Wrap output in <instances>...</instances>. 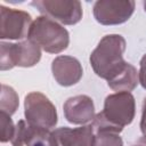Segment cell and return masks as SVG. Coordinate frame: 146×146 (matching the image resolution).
I'll list each match as a JSON object with an SVG mask.
<instances>
[{
  "label": "cell",
  "mask_w": 146,
  "mask_h": 146,
  "mask_svg": "<svg viewBox=\"0 0 146 146\" xmlns=\"http://www.w3.org/2000/svg\"><path fill=\"white\" fill-rule=\"evenodd\" d=\"M125 47V39L120 34L103 36L89 58L96 75L110 81L122 72L128 65V62L123 58Z\"/></svg>",
  "instance_id": "6da1fadb"
},
{
  "label": "cell",
  "mask_w": 146,
  "mask_h": 146,
  "mask_svg": "<svg viewBox=\"0 0 146 146\" xmlns=\"http://www.w3.org/2000/svg\"><path fill=\"white\" fill-rule=\"evenodd\" d=\"M136 114V102L131 92L121 91L105 98L104 108L96 114L91 125L94 130H110L120 133L130 124Z\"/></svg>",
  "instance_id": "7a4b0ae2"
},
{
  "label": "cell",
  "mask_w": 146,
  "mask_h": 146,
  "mask_svg": "<svg viewBox=\"0 0 146 146\" xmlns=\"http://www.w3.org/2000/svg\"><path fill=\"white\" fill-rule=\"evenodd\" d=\"M27 40L34 42L46 52L59 54L68 47L70 34L63 25L41 15L33 21Z\"/></svg>",
  "instance_id": "3957f363"
},
{
  "label": "cell",
  "mask_w": 146,
  "mask_h": 146,
  "mask_svg": "<svg viewBox=\"0 0 146 146\" xmlns=\"http://www.w3.org/2000/svg\"><path fill=\"white\" fill-rule=\"evenodd\" d=\"M0 68L11 70L15 66L32 67L41 59V48L30 40L17 43L1 42L0 44Z\"/></svg>",
  "instance_id": "277c9868"
},
{
  "label": "cell",
  "mask_w": 146,
  "mask_h": 146,
  "mask_svg": "<svg viewBox=\"0 0 146 146\" xmlns=\"http://www.w3.org/2000/svg\"><path fill=\"white\" fill-rule=\"evenodd\" d=\"M24 115L27 123L46 129L56 127L58 115L55 105L43 94L39 91L30 92L24 99Z\"/></svg>",
  "instance_id": "5b68a950"
},
{
  "label": "cell",
  "mask_w": 146,
  "mask_h": 146,
  "mask_svg": "<svg viewBox=\"0 0 146 146\" xmlns=\"http://www.w3.org/2000/svg\"><path fill=\"white\" fill-rule=\"evenodd\" d=\"M35 7L42 16H46L64 25H74L82 18V5L78 0H34Z\"/></svg>",
  "instance_id": "8992f818"
},
{
  "label": "cell",
  "mask_w": 146,
  "mask_h": 146,
  "mask_svg": "<svg viewBox=\"0 0 146 146\" xmlns=\"http://www.w3.org/2000/svg\"><path fill=\"white\" fill-rule=\"evenodd\" d=\"M32 17L24 10L0 6V39L23 40L27 38Z\"/></svg>",
  "instance_id": "52a82bcc"
},
{
  "label": "cell",
  "mask_w": 146,
  "mask_h": 146,
  "mask_svg": "<svg viewBox=\"0 0 146 146\" xmlns=\"http://www.w3.org/2000/svg\"><path fill=\"white\" fill-rule=\"evenodd\" d=\"M133 0H98L94 5V17L102 25L125 23L135 11Z\"/></svg>",
  "instance_id": "ba28073f"
},
{
  "label": "cell",
  "mask_w": 146,
  "mask_h": 146,
  "mask_svg": "<svg viewBox=\"0 0 146 146\" xmlns=\"http://www.w3.org/2000/svg\"><path fill=\"white\" fill-rule=\"evenodd\" d=\"M13 146H58L52 131L46 128L31 125L26 120H19L11 139Z\"/></svg>",
  "instance_id": "9c48e42d"
},
{
  "label": "cell",
  "mask_w": 146,
  "mask_h": 146,
  "mask_svg": "<svg viewBox=\"0 0 146 146\" xmlns=\"http://www.w3.org/2000/svg\"><path fill=\"white\" fill-rule=\"evenodd\" d=\"M51 72L56 82L63 87L76 84L82 75L83 68L81 63L72 56H57L51 63Z\"/></svg>",
  "instance_id": "30bf717a"
},
{
  "label": "cell",
  "mask_w": 146,
  "mask_h": 146,
  "mask_svg": "<svg viewBox=\"0 0 146 146\" xmlns=\"http://www.w3.org/2000/svg\"><path fill=\"white\" fill-rule=\"evenodd\" d=\"M65 119L72 124H86L95 119V105L87 95H78L66 99L63 105Z\"/></svg>",
  "instance_id": "8fae6325"
},
{
  "label": "cell",
  "mask_w": 146,
  "mask_h": 146,
  "mask_svg": "<svg viewBox=\"0 0 146 146\" xmlns=\"http://www.w3.org/2000/svg\"><path fill=\"white\" fill-rule=\"evenodd\" d=\"M58 146H91L94 140V128L91 124L79 128L62 127L54 131Z\"/></svg>",
  "instance_id": "7c38bea8"
},
{
  "label": "cell",
  "mask_w": 146,
  "mask_h": 146,
  "mask_svg": "<svg viewBox=\"0 0 146 146\" xmlns=\"http://www.w3.org/2000/svg\"><path fill=\"white\" fill-rule=\"evenodd\" d=\"M138 83H139L138 72L136 67L130 63H128V65L122 72H120L113 79L107 81V86L116 92H121V91L130 92L137 87Z\"/></svg>",
  "instance_id": "4fadbf2b"
},
{
  "label": "cell",
  "mask_w": 146,
  "mask_h": 146,
  "mask_svg": "<svg viewBox=\"0 0 146 146\" xmlns=\"http://www.w3.org/2000/svg\"><path fill=\"white\" fill-rule=\"evenodd\" d=\"M19 106V99L18 95L15 91L14 88L2 84L1 86V96H0V110L3 113H7L8 115H13L16 113L17 108Z\"/></svg>",
  "instance_id": "5bb4252c"
},
{
  "label": "cell",
  "mask_w": 146,
  "mask_h": 146,
  "mask_svg": "<svg viewBox=\"0 0 146 146\" xmlns=\"http://www.w3.org/2000/svg\"><path fill=\"white\" fill-rule=\"evenodd\" d=\"M91 146H123V140L117 132L110 130H96Z\"/></svg>",
  "instance_id": "9a60e30c"
},
{
  "label": "cell",
  "mask_w": 146,
  "mask_h": 146,
  "mask_svg": "<svg viewBox=\"0 0 146 146\" xmlns=\"http://www.w3.org/2000/svg\"><path fill=\"white\" fill-rule=\"evenodd\" d=\"M0 122H1V143L11 141L14 133H15V127L13 123V120L10 119V115L7 113L1 112L0 113Z\"/></svg>",
  "instance_id": "2e32d148"
},
{
  "label": "cell",
  "mask_w": 146,
  "mask_h": 146,
  "mask_svg": "<svg viewBox=\"0 0 146 146\" xmlns=\"http://www.w3.org/2000/svg\"><path fill=\"white\" fill-rule=\"evenodd\" d=\"M139 72H138V78H139V83L144 89H146V54L141 57L140 63H139Z\"/></svg>",
  "instance_id": "e0dca14e"
},
{
  "label": "cell",
  "mask_w": 146,
  "mask_h": 146,
  "mask_svg": "<svg viewBox=\"0 0 146 146\" xmlns=\"http://www.w3.org/2000/svg\"><path fill=\"white\" fill-rule=\"evenodd\" d=\"M140 130L144 136H146V97L143 102V108H141V119H140Z\"/></svg>",
  "instance_id": "ac0fdd59"
},
{
  "label": "cell",
  "mask_w": 146,
  "mask_h": 146,
  "mask_svg": "<svg viewBox=\"0 0 146 146\" xmlns=\"http://www.w3.org/2000/svg\"><path fill=\"white\" fill-rule=\"evenodd\" d=\"M133 146H146V136H144L143 138H140L138 140V143L136 145H133Z\"/></svg>",
  "instance_id": "d6986e66"
},
{
  "label": "cell",
  "mask_w": 146,
  "mask_h": 146,
  "mask_svg": "<svg viewBox=\"0 0 146 146\" xmlns=\"http://www.w3.org/2000/svg\"><path fill=\"white\" fill-rule=\"evenodd\" d=\"M143 5H144V10L146 11V0H145V1L143 2Z\"/></svg>",
  "instance_id": "ffe728a7"
}]
</instances>
